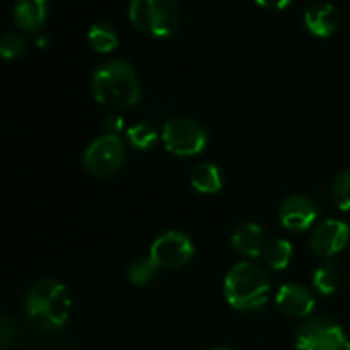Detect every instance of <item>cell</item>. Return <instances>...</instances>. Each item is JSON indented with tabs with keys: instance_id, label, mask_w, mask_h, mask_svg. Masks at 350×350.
<instances>
[{
	"instance_id": "cell-4",
	"label": "cell",
	"mask_w": 350,
	"mask_h": 350,
	"mask_svg": "<svg viewBox=\"0 0 350 350\" xmlns=\"http://www.w3.org/2000/svg\"><path fill=\"white\" fill-rule=\"evenodd\" d=\"M130 23L154 38H167L178 29L181 19L176 0H130Z\"/></svg>"
},
{
	"instance_id": "cell-11",
	"label": "cell",
	"mask_w": 350,
	"mask_h": 350,
	"mask_svg": "<svg viewBox=\"0 0 350 350\" xmlns=\"http://www.w3.org/2000/svg\"><path fill=\"white\" fill-rule=\"evenodd\" d=\"M277 308L284 314L293 318H303L314 310V299L306 287L299 284H286L277 291Z\"/></svg>"
},
{
	"instance_id": "cell-15",
	"label": "cell",
	"mask_w": 350,
	"mask_h": 350,
	"mask_svg": "<svg viewBox=\"0 0 350 350\" xmlns=\"http://www.w3.org/2000/svg\"><path fill=\"white\" fill-rule=\"evenodd\" d=\"M191 187L204 195H212L221 191L222 188V173L217 166L211 163L198 164L191 171Z\"/></svg>"
},
{
	"instance_id": "cell-27",
	"label": "cell",
	"mask_w": 350,
	"mask_h": 350,
	"mask_svg": "<svg viewBox=\"0 0 350 350\" xmlns=\"http://www.w3.org/2000/svg\"><path fill=\"white\" fill-rule=\"evenodd\" d=\"M344 350H350V340L347 342V344H345V349Z\"/></svg>"
},
{
	"instance_id": "cell-16",
	"label": "cell",
	"mask_w": 350,
	"mask_h": 350,
	"mask_svg": "<svg viewBox=\"0 0 350 350\" xmlns=\"http://www.w3.org/2000/svg\"><path fill=\"white\" fill-rule=\"evenodd\" d=\"M88 40L91 46L99 53H109L118 46V34L115 27L106 23L92 24L88 33Z\"/></svg>"
},
{
	"instance_id": "cell-17",
	"label": "cell",
	"mask_w": 350,
	"mask_h": 350,
	"mask_svg": "<svg viewBox=\"0 0 350 350\" xmlns=\"http://www.w3.org/2000/svg\"><path fill=\"white\" fill-rule=\"evenodd\" d=\"M263 258L272 270H284L293 260V246L286 239H273L263 248Z\"/></svg>"
},
{
	"instance_id": "cell-25",
	"label": "cell",
	"mask_w": 350,
	"mask_h": 350,
	"mask_svg": "<svg viewBox=\"0 0 350 350\" xmlns=\"http://www.w3.org/2000/svg\"><path fill=\"white\" fill-rule=\"evenodd\" d=\"M260 7L263 9H270V10H280L286 9L287 5L291 3V0H255Z\"/></svg>"
},
{
	"instance_id": "cell-3",
	"label": "cell",
	"mask_w": 350,
	"mask_h": 350,
	"mask_svg": "<svg viewBox=\"0 0 350 350\" xmlns=\"http://www.w3.org/2000/svg\"><path fill=\"white\" fill-rule=\"evenodd\" d=\"M269 294V273L256 263H238L229 270L224 280V296L228 303L236 310H258L267 303Z\"/></svg>"
},
{
	"instance_id": "cell-8",
	"label": "cell",
	"mask_w": 350,
	"mask_h": 350,
	"mask_svg": "<svg viewBox=\"0 0 350 350\" xmlns=\"http://www.w3.org/2000/svg\"><path fill=\"white\" fill-rule=\"evenodd\" d=\"M193 256V243L185 232L167 231L161 234L150 248V258L159 269L174 270L187 265Z\"/></svg>"
},
{
	"instance_id": "cell-7",
	"label": "cell",
	"mask_w": 350,
	"mask_h": 350,
	"mask_svg": "<svg viewBox=\"0 0 350 350\" xmlns=\"http://www.w3.org/2000/svg\"><path fill=\"white\" fill-rule=\"evenodd\" d=\"M125 161V146L118 135H101L88 147L84 154V166L96 176L115 174Z\"/></svg>"
},
{
	"instance_id": "cell-24",
	"label": "cell",
	"mask_w": 350,
	"mask_h": 350,
	"mask_svg": "<svg viewBox=\"0 0 350 350\" xmlns=\"http://www.w3.org/2000/svg\"><path fill=\"white\" fill-rule=\"evenodd\" d=\"M105 130L108 135H118L123 130V118L120 115H111L106 118Z\"/></svg>"
},
{
	"instance_id": "cell-20",
	"label": "cell",
	"mask_w": 350,
	"mask_h": 350,
	"mask_svg": "<svg viewBox=\"0 0 350 350\" xmlns=\"http://www.w3.org/2000/svg\"><path fill=\"white\" fill-rule=\"evenodd\" d=\"M332 197L340 211H350V167L338 173L332 185Z\"/></svg>"
},
{
	"instance_id": "cell-14",
	"label": "cell",
	"mask_w": 350,
	"mask_h": 350,
	"mask_svg": "<svg viewBox=\"0 0 350 350\" xmlns=\"http://www.w3.org/2000/svg\"><path fill=\"white\" fill-rule=\"evenodd\" d=\"M265 232H263L262 226L255 224V222H245V224L238 226L231 236V246L241 255L258 256L263 253L265 248Z\"/></svg>"
},
{
	"instance_id": "cell-9",
	"label": "cell",
	"mask_w": 350,
	"mask_h": 350,
	"mask_svg": "<svg viewBox=\"0 0 350 350\" xmlns=\"http://www.w3.org/2000/svg\"><path fill=\"white\" fill-rule=\"evenodd\" d=\"M350 239V228L345 222L335 221H325L323 224L318 226L313 231L310 239L311 250L317 253L318 256L323 258H330V256L337 255L338 252L347 246Z\"/></svg>"
},
{
	"instance_id": "cell-10",
	"label": "cell",
	"mask_w": 350,
	"mask_h": 350,
	"mask_svg": "<svg viewBox=\"0 0 350 350\" xmlns=\"http://www.w3.org/2000/svg\"><path fill=\"white\" fill-rule=\"evenodd\" d=\"M280 222L289 231H306L318 217V208L304 195H293L282 202L279 211Z\"/></svg>"
},
{
	"instance_id": "cell-18",
	"label": "cell",
	"mask_w": 350,
	"mask_h": 350,
	"mask_svg": "<svg viewBox=\"0 0 350 350\" xmlns=\"http://www.w3.org/2000/svg\"><path fill=\"white\" fill-rule=\"evenodd\" d=\"M126 137H129L130 146L139 150L152 149L157 142L156 129L152 125H147V123H137V125L130 126Z\"/></svg>"
},
{
	"instance_id": "cell-5",
	"label": "cell",
	"mask_w": 350,
	"mask_h": 350,
	"mask_svg": "<svg viewBox=\"0 0 350 350\" xmlns=\"http://www.w3.org/2000/svg\"><path fill=\"white\" fill-rule=\"evenodd\" d=\"M163 142L166 149L176 156H197L207 146V132L193 120L176 118L164 126Z\"/></svg>"
},
{
	"instance_id": "cell-23",
	"label": "cell",
	"mask_w": 350,
	"mask_h": 350,
	"mask_svg": "<svg viewBox=\"0 0 350 350\" xmlns=\"http://www.w3.org/2000/svg\"><path fill=\"white\" fill-rule=\"evenodd\" d=\"M19 338V328L16 321L7 314L0 313V350H9Z\"/></svg>"
},
{
	"instance_id": "cell-26",
	"label": "cell",
	"mask_w": 350,
	"mask_h": 350,
	"mask_svg": "<svg viewBox=\"0 0 350 350\" xmlns=\"http://www.w3.org/2000/svg\"><path fill=\"white\" fill-rule=\"evenodd\" d=\"M211 350H229V349H226V347H214V349H211Z\"/></svg>"
},
{
	"instance_id": "cell-6",
	"label": "cell",
	"mask_w": 350,
	"mask_h": 350,
	"mask_svg": "<svg viewBox=\"0 0 350 350\" xmlns=\"http://www.w3.org/2000/svg\"><path fill=\"white\" fill-rule=\"evenodd\" d=\"M347 338L330 318H313L297 330L296 350H344Z\"/></svg>"
},
{
	"instance_id": "cell-12",
	"label": "cell",
	"mask_w": 350,
	"mask_h": 350,
	"mask_svg": "<svg viewBox=\"0 0 350 350\" xmlns=\"http://www.w3.org/2000/svg\"><path fill=\"white\" fill-rule=\"evenodd\" d=\"M340 24V14L334 3L320 2L311 5L304 14V26L313 36L328 38L337 31Z\"/></svg>"
},
{
	"instance_id": "cell-13",
	"label": "cell",
	"mask_w": 350,
	"mask_h": 350,
	"mask_svg": "<svg viewBox=\"0 0 350 350\" xmlns=\"http://www.w3.org/2000/svg\"><path fill=\"white\" fill-rule=\"evenodd\" d=\"M14 23L27 33L41 29L48 16V0H16Z\"/></svg>"
},
{
	"instance_id": "cell-1",
	"label": "cell",
	"mask_w": 350,
	"mask_h": 350,
	"mask_svg": "<svg viewBox=\"0 0 350 350\" xmlns=\"http://www.w3.org/2000/svg\"><path fill=\"white\" fill-rule=\"evenodd\" d=\"M92 96L101 105L126 109L140 99V82L137 72L123 60H109L92 75Z\"/></svg>"
},
{
	"instance_id": "cell-21",
	"label": "cell",
	"mask_w": 350,
	"mask_h": 350,
	"mask_svg": "<svg viewBox=\"0 0 350 350\" xmlns=\"http://www.w3.org/2000/svg\"><path fill=\"white\" fill-rule=\"evenodd\" d=\"M157 270L159 267L152 262V258H142V260H137L129 270V279L130 282L135 284V286H146L147 282L156 277Z\"/></svg>"
},
{
	"instance_id": "cell-2",
	"label": "cell",
	"mask_w": 350,
	"mask_h": 350,
	"mask_svg": "<svg viewBox=\"0 0 350 350\" xmlns=\"http://www.w3.org/2000/svg\"><path fill=\"white\" fill-rule=\"evenodd\" d=\"M72 299L62 282L43 279L34 284L26 296V311L31 323L43 332L60 330L68 320Z\"/></svg>"
},
{
	"instance_id": "cell-22",
	"label": "cell",
	"mask_w": 350,
	"mask_h": 350,
	"mask_svg": "<svg viewBox=\"0 0 350 350\" xmlns=\"http://www.w3.org/2000/svg\"><path fill=\"white\" fill-rule=\"evenodd\" d=\"M27 43L24 36L17 33H7L0 36V58L12 60V58L21 57L26 51Z\"/></svg>"
},
{
	"instance_id": "cell-19",
	"label": "cell",
	"mask_w": 350,
	"mask_h": 350,
	"mask_svg": "<svg viewBox=\"0 0 350 350\" xmlns=\"http://www.w3.org/2000/svg\"><path fill=\"white\" fill-rule=\"evenodd\" d=\"M338 284V273L332 263L318 267L317 272L313 273V287L321 294V296H330L335 293Z\"/></svg>"
}]
</instances>
